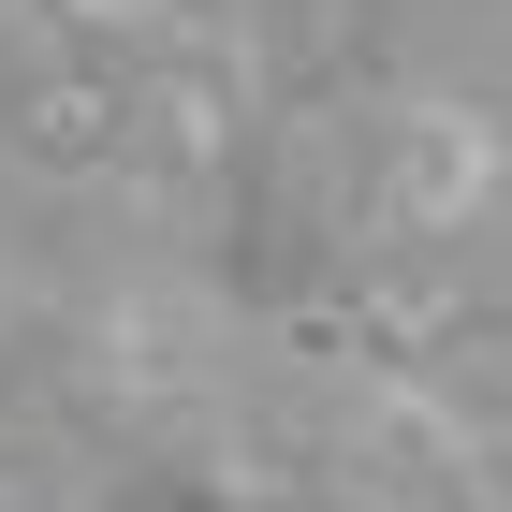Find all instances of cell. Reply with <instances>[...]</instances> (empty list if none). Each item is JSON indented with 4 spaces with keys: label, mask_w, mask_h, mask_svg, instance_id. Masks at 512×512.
<instances>
[{
    "label": "cell",
    "mask_w": 512,
    "mask_h": 512,
    "mask_svg": "<svg viewBox=\"0 0 512 512\" xmlns=\"http://www.w3.org/2000/svg\"><path fill=\"white\" fill-rule=\"evenodd\" d=\"M88 15H147V0H88Z\"/></svg>",
    "instance_id": "7a4b0ae2"
},
{
    "label": "cell",
    "mask_w": 512,
    "mask_h": 512,
    "mask_svg": "<svg viewBox=\"0 0 512 512\" xmlns=\"http://www.w3.org/2000/svg\"><path fill=\"white\" fill-rule=\"evenodd\" d=\"M469 176H483V132L469 118H410V147H395V205H410V220H454Z\"/></svg>",
    "instance_id": "6da1fadb"
}]
</instances>
